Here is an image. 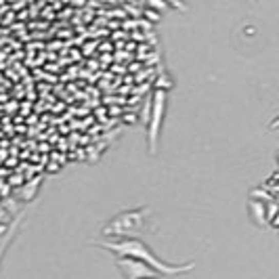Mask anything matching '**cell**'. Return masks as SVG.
I'll return each instance as SVG.
<instances>
[{
	"instance_id": "6da1fadb",
	"label": "cell",
	"mask_w": 279,
	"mask_h": 279,
	"mask_svg": "<svg viewBox=\"0 0 279 279\" xmlns=\"http://www.w3.org/2000/svg\"><path fill=\"white\" fill-rule=\"evenodd\" d=\"M97 248L113 252L118 256H130L134 261H141L145 265H149L153 271H157L162 277H170V275H178V273H187L193 269V265H168L164 261H160L155 254L149 250V246L145 242H141L138 237H113L109 242H95Z\"/></svg>"
},
{
	"instance_id": "7a4b0ae2",
	"label": "cell",
	"mask_w": 279,
	"mask_h": 279,
	"mask_svg": "<svg viewBox=\"0 0 279 279\" xmlns=\"http://www.w3.org/2000/svg\"><path fill=\"white\" fill-rule=\"evenodd\" d=\"M147 218H151L149 208H138V210H124L120 214H115L109 223L103 227L105 237H136L143 231H151Z\"/></svg>"
},
{
	"instance_id": "52a82bcc",
	"label": "cell",
	"mask_w": 279,
	"mask_h": 279,
	"mask_svg": "<svg viewBox=\"0 0 279 279\" xmlns=\"http://www.w3.org/2000/svg\"><path fill=\"white\" fill-rule=\"evenodd\" d=\"M155 279H162V277H155Z\"/></svg>"
},
{
	"instance_id": "5b68a950",
	"label": "cell",
	"mask_w": 279,
	"mask_h": 279,
	"mask_svg": "<svg viewBox=\"0 0 279 279\" xmlns=\"http://www.w3.org/2000/svg\"><path fill=\"white\" fill-rule=\"evenodd\" d=\"M166 5H170V7H174V9H181V11H187V7H185V3L183 0H164Z\"/></svg>"
},
{
	"instance_id": "8992f818",
	"label": "cell",
	"mask_w": 279,
	"mask_h": 279,
	"mask_svg": "<svg viewBox=\"0 0 279 279\" xmlns=\"http://www.w3.org/2000/svg\"><path fill=\"white\" fill-rule=\"evenodd\" d=\"M149 3H151V5L155 7V9H160V11H164V9L168 7V5L164 3V0H149Z\"/></svg>"
},
{
	"instance_id": "277c9868",
	"label": "cell",
	"mask_w": 279,
	"mask_h": 279,
	"mask_svg": "<svg viewBox=\"0 0 279 279\" xmlns=\"http://www.w3.org/2000/svg\"><path fill=\"white\" fill-rule=\"evenodd\" d=\"M151 107H153V118H151V124H149V145H151V151L155 149V143H157V132H160V122L164 118V107H166V92L164 90H157L153 95V101H151Z\"/></svg>"
},
{
	"instance_id": "3957f363",
	"label": "cell",
	"mask_w": 279,
	"mask_h": 279,
	"mask_svg": "<svg viewBox=\"0 0 279 279\" xmlns=\"http://www.w3.org/2000/svg\"><path fill=\"white\" fill-rule=\"evenodd\" d=\"M115 267H118V271L122 273L124 279H155V277H162L149 265H145L141 261H134L130 256H118L115 258Z\"/></svg>"
}]
</instances>
